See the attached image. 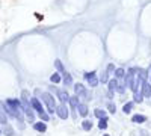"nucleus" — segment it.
Masks as SVG:
<instances>
[{
	"label": "nucleus",
	"mask_w": 151,
	"mask_h": 136,
	"mask_svg": "<svg viewBox=\"0 0 151 136\" xmlns=\"http://www.w3.org/2000/svg\"><path fill=\"white\" fill-rule=\"evenodd\" d=\"M98 127L101 129V130H103V129H106V127H107V118L100 119V122H98Z\"/></svg>",
	"instance_id": "nucleus-24"
},
{
	"label": "nucleus",
	"mask_w": 151,
	"mask_h": 136,
	"mask_svg": "<svg viewBox=\"0 0 151 136\" xmlns=\"http://www.w3.org/2000/svg\"><path fill=\"white\" fill-rule=\"evenodd\" d=\"M82 129L86 130V132L91 130V129H92V122H91V121H83V122H82Z\"/></svg>",
	"instance_id": "nucleus-18"
},
{
	"label": "nucleus",
	"mask_w": 151,
	"mask_h": 136,
	"mask_svg": "<svg viewBox=\"0 0 151 136\" xmlns=\"http://www.w3.org/2000/svg\"><path fill=\"white\" fill-rule=\"evenodd\" d=\"M58 97H59V100L62 101V104H67L68 100H70V94L65 91V89H58Z\"/></svg>",
	"instance_id": "nucleus-8"
},
{
	"label": "nucleus",
	"mask_w": 151,
	"mask_h": 136,
	"mask_svg": "<svg viewBox=\"0 0 151 136\" xmlns=\"http://www.w3.org/2000/svg\"><path fill=\"white\" fill-rule=\"evenodd\" d=\"M77 109H79V114H80L82 117H86V115H88V106H86L85 103H80V104L77 106Z\"/></svg>",
	"instance_id": "nucleus-13"
},
{
	"label": "nucleus",
	"mask_w": 151,
	"mask_h": 136,
	"mask_svg": "<svg viewBox=\"0 0 151 136\" xmlns=\"http://www.w3.org/2000/svg\"><path fill=\"white\" fill-rule=\"evenodd\" d=\"M0 122H2V124H8V122H6V117H5V115H0Z\"/></svg>",
	"instance_id": "nucleus-31"
},
{
	"label": "nucleus",
	"mask_w": 151,
	"mask_h": 136,
	"mask_svg": "<svg viewBox=\"0 0 151 136\" xmlns=\"http://www.w3.org/2000/svg\"><path fill=\"white\" fill-rule=\"evenodd\" d=\"M33 129L36 130V132H41V133H44L45 130H47V126H45V122H35L33 124Z\"/></svg>",
	"instance_id": "nucleus-11"
},
{
	"label": "nucleus",
	"mask_w": 151,
	"mask_h": 136,
	"mask_svg": "<svg viewBox=\"0 0 151 136\" xmlns=\"http://www.w3.org/2000/svg\"><path fill=\"white\" fill-rule=\"evenodd\" d=\"M132 121L136 122V124H141V122H145L147 121V117H144V115H133Z\"/></svg>",
	"instance_id": "nucleus-14"
},
{
	"label": "nucleus",
	"mask_w": 151,
	"mask_h": 136,
	"mask_svg": "<svg viewBox=\"0 0 151 136\" xmlns=\"http://www.w3.org/2000/svg\"><path fill=\"white\" fill-rule=\"evenodd\" d=\"M95 117L97 118H100V119H103V118H106V112H104V110L103 109H95Z\"/></svg>",
	"instance_id": "nucleus-17"
},
{
	"label": "nucleus",
	"mask_w": 151,
	"mask_h": 136,
	"mask_svg": "<svg viewBox=\"0 0 151 136\" xmlns=\"http://www.w3.org/2000/svg\"><path fill=\"white\" fill-rule=\"evenodd\" d=\"M3 133H5V135H8V136H12V127H11L9 124H5Z\"/></svg>",
	"instance_id": "nucleus-25"
},
{
	"label": "nucleus",
	"mask_w": 151,
	"mask_h": 136,
	"mask_svg": "<svg viewBox=\"0 0 151 136\" xmlns=\"http://www.w3.org/2000/svg\"><path fill=\"white\" fill-rule=\"evenodd\" d=\"M42 101L47 104V107H48V112L50 114H53L55 112V109H56V100H55V97L50 94V92H44L42 94Z\"/></svg>",
	"instance_id": "nucleus-3"
},
{
	"label": "nucleus",
	"mask_w": 151,
	"mask_h": 136,
	"mask_svg": "<svg viewBox=\"0 0 151 136\" xmlns=\"http://www.w3.org/2000/svg\"><path fill=\"white\" fill-rule=\"evenodd\" d=\"M56 114H58V117L59 118H62V119H67L68 117H70V114H68V109H67V104H59V106H56Z\"/></svg>",
	"instance_id": "nucleus-6"
},
{
	"label": "nucleus",
	"mask_w": 151,
	"mask_h": 136,
	"mask_svg": "<svg viewBox=\"0 0 151 136\" xmlns=\"http://www.w3.org/2000/svg\"><path fill=\"white\" fill-rule=\"evenodd\" d=\"M100 80H101L103 83L109 82V73H107V71H103L101 74H100Z\"/></svg>",
	"instance_id": "nucleus-20"
},
{
	"label": "nucleus",
	"mask_w": 151,
	"mask_h": 136,
	"mask_svg": "<svg viewBox=\"0 0 151 136\" xmlns=\"http://www.w3.org/2000/svg\"><path fill=\"white\" fill-rule=\"evenodd\" d=\"M74 91H76V95H77L79 98H82V100H85V101H88V100H91V98H92V94L88 92L86 88L82 83L74 85Z\"/></svg>",
	"instance_id": "nucleus-2"
},
{
	"label": "nucleus",
	"mask_w": 151,
	"mask_h": 136,
	"mask_svg": "<svg viewBox=\"0 0 151 136\" xmlns=\"http://www.w3.org/2000/svg\"><path fill=\"white\" fill-rule=\"evenodd\" d=\"M50 80H52L53 83H59V82H60V74H59V73L52 74V77H50Z\"/></svg>",
	"instance_id": "nucleus-21"
},
{
	"label": "nucleus",
	"mask_w": 151,
	"mask_h": 136,
	"mask_svg": "<svg viewBox=\"0 0 151 136\" xmlns=\"http://www.w3.org/2000/svg\"><path fill=\"white\" fill-rule=\"evenodd\" d=\"M104 136H109V135H104Z\"/></svg>",
	"instance_id": "nucleus-32"
},
{
	"label": "nucleus",
	"mask_w": 151,
	"mask_h": 136,
	"mask_svg": "<svg viewBox=\"0 0 151 136\" xmlns=\"http://www.w3.org/2000/svg\"><path fill=\"white\" fill-rule=\"evenodd\" d=\"M62 74H64V83H65L67 86H71V85H73V77H71V74L67 73V71H64Z\"/></svg>",
	"instance_id": "nucleus-12"
},
{
	"label": "nucleus",
	"mask_w": 151,
	"mask_h": 136,
	"mask_svg": "<svg viewBox=\"0 0 151 136\" xmlns=\"http://www.w3.org/2000/svg\"><path fill=\"white\" fill-rule=\"evenodd\" d=\"M137 77H139L142 82H147V79H148V71L147 70H139V74H137Z\"/></svg>",
	"instance_id": "nucleus-16"
},
{
	"label": "nucleus",
	"mask_w": 151,
	"mask_h": 136,
	"mask_svg": "<svg viewBox=\"0 0 151 136\" xmlns=\"http://www.w3.org/2000/svg\"><path fill=\"white\" fill-rule=\"evenodd\" d=\"M134 68H132L127 74H125V76H124V82H125V88H133V83H134V79H133V76H134Z\"/></svg>",
	"instance_id": "nucleus-5"
},
{
	"label": "nucleus",
	"mask_w": 151,
	"mask_h": 136,
	"mask_svg": "<svg viewBox=\"0 0 151 136\" xmlns=\"http://www.w3.org/2000/svg\"><path fill=\"white\" fill-rule=\"evenodd\" d=\"M68 103H70V106H71V109H77V106L80 104V101H79V97L77 95H70V100H68Z\"/></svg>",
	"instance_id": "nucleus-10"
},
{
	"label": "nucleus",
	"mask_w": 151,
	"mask_h": 136,
	"mask_svg": "<svg viewBox=\"0 0 151 136\" xmlns=\"http://www.w3.org/2000/svg\"><path fill=\"white\" fill-rule=\"evenodd\" d=\"M107 109H109V112L115 114V110H116V106L113 104V103H109V104H107Z\"/></svg>",
	"instance_id": "nucleus-27"
},
{
	"label": "nucleus",
	"mask_w": 151,
	"mask_h": 136,
	"mask_svg": "<svg viewBox=\"0 0 151 136\" xmlns=\"http://www.w3.org/2000/svg\"><path fill=\"white\" fill-rule=\"evenodd\" d=\"M21 109L27 114V117H29L30 121H35V114H33V109H32V104H30L29 91H26V89L21 92Z\"/></svg>",
	"instance_id": "nucleus-1"
},
{
	"label": "nucleus",
	"mask_w": 151,
	"mask_h": 136,
	"mask_svg": "<svg viewBox=\"0 0 151 136\" xmlns=\"http://www.w3.org/2000/svg\"><path fill=\"white\" fill-rule=\"evenodd\" d=\"M132 109H133V103H125L122 110H124V114H130L132 112Z\"/></svg>",
	"instance_id": "nucleus-19"
},
{
	"label": "nucleus",
	"mask_w": 151,
	"mask_h": 136,
	"mask_svg": "<svg viewBox=\"0 0 151 136\" xmlns=\"http://www.w3.org/2000/svg\"><path fill=\"white\" fill-rule=\"evenodd\" d=\"M40 118L42 119V122H44V121H48V115H47L45 112H41V114H40Z\"/></svg>",
	"instance_id": "nucleus-28"
},
{
	"label": "nucleus",
	"mask_w": 151,
	"mask_h": 136,
	"mask_svg": "<svg viewBox=\"0 0 151 136\" xmlns=\"http://www.w3.org/2000/svg\"><path fill=\"white\" fill-rule=\"evenodd\" d=\"M124 76H125V71H124L122 68H116V70H115V77L121 79V77H124Z\"/></svg>",
	"instance_id": "nucleus-22"
},
{
	"label": "nucleus",
	"mask_w": 151,
	"mask_h": 136,
	"mask_svg": "<svg viewBox=\"0 0 151 136\" xmlns=\"http://www.w3.org/2000/svg\"><path fill=\"white\" fill-rule=\"evenodd\" d=\"M30 104H32V109H35L38 114H41V112H44V109H42V104H41V101L38 100L36 97H33V98H30Z\"/></svg>",
	"instance_id": "nucleus-7"
},
{
	"label": "nucleus",
	"mask_w": 151,
	"mask_h": 136,
	"mask_svg": "<svg viewBox=\"0 0 151 136\" xmlns=\"http://www.w3.org/2000/svg\"><path fill=\"white\" fill-rule=\"evenodd\" d=\"M107 83H109V91H110V92L116 91V86H118V80H116V79H112V80H109Z\"/></svg>",
	"instance_id": "nucleus-15"
},
{
	"label": "nucleus",
	"mask_w": 151,
	"mask_h": 136,
	"mask_svg": "<svg viewBox=\"0 0 151 136\" xmlns=\"http://www.w3.org/2000/svg\"><path fill=\"white\" fill-rule=\"evenodd\" d=\"M142 97H150L151 98V85L148 82H144L142 83Z\"/></svg>",
	"instance_id": "nucleus-9"
},
{
	"label": "nucleus",
	"mask_w": 151,
	"mask_h": 136,
	"mask_svg": "<svg viewBox=\"0 0 151 136\" xmlns=\"http://www.w3.org/2000/svg\"><path fill=\"white\" fill-rule=\"evenodd\" d=\"M107 73H115V65L109 64V65H107Z\"/></svg>",
	"instance_id": "nucleus-29"
},
{
	"label": "nucleus",
	"mask_w": 151,
	"mask_h": 136,
	"mask_svg": "<svg viewBox=\"0 0 151 136\" xmlns=\"http://www.w3.org/2000/svg\"><path fill=\"white\" fill-rule=\"evenodd\" d=\"M142 100H144L142 94H141L139 91H136V92H134V101H136V103H142Z\"/></svg>",
	"instance_id": "nucleus-23"
},
{
	"label": "nucleus",
	"mask_w": 151,
	"mask_h": 136,
	"mask_svg": "<svg viewBox=\"0 0 151 136\" xmlns=\"http://www.w3.org/2000/svg\"><path fill=\"white\" fill-rule=\"evenodd\" d=\"M124 89H125V86H122V85H119V83H118L116 91H118V92H124Z\"/></svg>",
	"instance_id": "nucleus-30"
},
{
	"label": "nucleus",
	"mask_w": 151,
	"mask_h": 136,
	"mask_svg": "<svg viewBox=\"0 0 151 136\" xmlns=\"http://www.w3.org/2000/svg\"><path fill=\"white\" fill-rule=\"evenodd\" d=\"M85 79H86V82H88V83H89V85L92 86V88L98 85V77H97V73H95V71L85 73Z\"/></svg>",
	"instance_id": "nucleus-4"
},
{
	"label": "nucleus",
	"mask_w": 151,
	"mask_h": 136,
	"mask_svg": "<svg viewBox=\"0 0 151 136\" xmlns=\"http://www.w3.org/2000/svg\"><path fill=\"white\" fill-rule=\"evenodd\" d=\"M55 67H56L60 73H64V71H65V70H64V65H62V62H60L59 59H58V60H55Z\"/></svg>",
	"instance_id": "nucleus-26"
},
{
	"label": "nucleus",
	"mask_w": 151,
	"mask_h": 136,
	"mask_svg": "<svg viewBox=\"0 0 151 136\" xmlns=\"http://www.w3.org/2000/svg\"><path fill=\"white\" fill-rule=\"evenodd\" d=\"M0 133H2V132H0Z\"/></svg>",
	"instance_id": "nucleus-33"
}]
</instances>
